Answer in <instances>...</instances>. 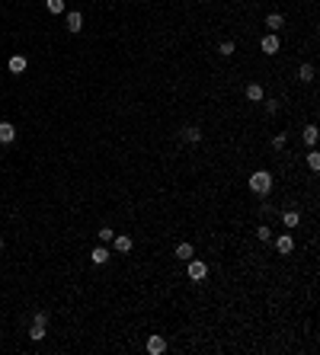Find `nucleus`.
<instances>
[{
    "label": "nucleus",
    "instance_id": "nucleus-25",
    "mask_svg": "<svg viewBox=\"0 0 320 355\" xmlns=\"http://www.w3.org/2000/svg\"><path fill=\"white\" fill-rule=\"evenodd\" d=\"M112 237H115V234H112V227H103V231H99V240H103V243H109Z\"/></svg>",
    "mask_w": 320,
    "mask_h": 355
},
{
    "label": "nucleus",
    "instance_id": "nucleus-24",
    "mask_svg": "<svg viewBox=\"0 0 320 355\" xmlns=\"http://www.w3.org/2000/svg\"><path fill=\"white\" fill-rule=\"evenodd\" d=\"M32 323H42V326H48V314H45V310H36V317H32Z\"/></svg>",
    "mask_w": 320,
    "mask_h": 355
},
{
    "label": "nucleus",
    "instance_id": "nucleus-18",
    "mask_svg": "<svg viewBox=\"0 0 320 355\" xmlns=\"http://www.w3.org/2000/svg\"><path fill=\"white\" fill-rule=\"evenodd\" d=\"M45 10L52 16H58V13H64V0H45Z\"/></svg>",
    "mask_w": 320,
    "mask_h": 355
},
{
    "label": "nucleus",
    "instance_id": "nucleus-10",
    "mask_svg": "<svg viewBox=\"0 0 320 355\" xmlns=\"http://www.w3.org/2000/svg\"><path fill=\"white\" fill-rule=\"evenodd\" d=\"M173 256H176V259H183V263H189L192 256H196V247H192V243H179V247L173 250Z\"/></svg>",
    "mask_w": 320,
    "mask_h": 355
},
{
    "label": "nucleus",
    "instance_id": "nucleus-6",
    "mask_svg": "<svg viewBox=\"0 0 320 355\" xmlns=\"http://www.w3.org/2000/svg\"><path fill=\"white\" fill-rule=\"evenodd\" d=\"M13 141H16V125L0 122V144H13Z\"/></svg>",
    "mask_w": 320,
    "mask_h": 355
},
{
    "label": "nucleus",
    "instance_id": "nucleus-15",
    "mask_svg": "<svg viewBox=\"0 0 320 355\" xmlns=\"http://www.w3.org/2000/svg\"><path fill=\"white\" fill-rule=\"evenodd\" d=\"M282 224L288 227V231H295L298 224H301V215H298V211H285V215H282Z\"/></svg>",
    "mask_w": 320,
    "mask_h": 355
},
{
    "label": "nucleus",
    "instance_id": "nucleus-5",
    "mask_svg": "<svg viewBox=\"0 0 320 355\" xmlns=\"http://www.w3.org/2000/svg\"><path fill=\"white\" fill-rule=\"evenodd\" d=\"M7 68H10V74H26L29 61H26V54H13V58L7 61Z\"/></svg>",
    "mask_w": 320,
    "mask_h": 355
},
{
    "label": "nucleus",
    "instance_id": "nucleus-21",
    "mask_svg": "<svg viewBox=\"0 0 320 355\" xmlns=\"http://www.w3.org/2000/svg\"><path fill=\"white\" fill-rule=\"evenodd\" d=\"M307 167H311V170H320V154H317V151L307 154Z\"/></svg>",
    "mask_w": 320,
    "mask_h": 355
},
{
    "label": "nucleus",
    "instance_id": "nucleus-1",
    "mask_svg": "<svg viewBox=\"0 0 320 355\" xmlns=\"http://www.w3.org/2000/svg\"><path fill=\"white\" fill-rule=\"evenodd\" d=\"M272 173L269 170H256V173H250V192H256V195H269L272 192Z\"/></svg>",
    "mask_w": 320,
    "mask_h": 355
},
{
    "label": "nucleus",
    "instance_id": "nucleus-20",
    "mask_svg": "<svg viewBox=\"0 0 320 355\" xmlns=\"http://www.w3.org/2000/svg\"><path fill=\"white\" fill-rule=\"evenodd\" d=\"M256 237L259 240H272V227H269V224H259V227H256Z\"/></svg>",
    "mask_w": 320,
    "mask_h": 355
},
{
    "label": "nucleus",
    "instance_id": "nucleus-16",
    "mask_svg": "<svg viewBox=\"0 0 320 355\" xmlns=\"http://www.w3.org/2000/svg\"><path fill=\"white\" fill-rule=\"evenodd\" d=\"M298 77L304 80V84H311L314 80V64H301V68H298Z\"/></svg>",
    "mask_w": 320,
    "mask_h": 355
},
{
    "label": "nucleus",
    "instance_id": "nucleus-3",
    "mask_svg": "<svg viewBox=\"0 0 320 355\" xmlns=\"http://www.w3.org/2000/svg\"><path fill=\"white\" fill-rule=\"evenodd\" d=\"M163 352H167V339L160 333H151L147 336V355H163Z\"/></svg>",
    "mask_w": 320,
    "mask_h": 355
},
{
    "label": "nucleus",
    "instance_id": "nucleus-22",
    "mask_svg": "<svg viewBox=\"0 0 320 355\" xmlns=\"http://www.w3.org/2000/svg\"><path fill=\"white\" fill-rule=\"evenodd\" d=\"M234 51H237V45H234L231 39H228V42H221V54H224V58H231Z\"/></svg>",
    "mask_w": 320,
    "mask_h": 355
},
{
    "label": "nucleus",
    "instance_id": "nucleus-11",
    "mask_svg": "<svg viewBox=\"0 0 320 355\" xmlns=\"http://www.w3.org/2000/svg\"><path fill=\"white\" fill-rule=\"evenodd\" d=\"M84 29V16L77 13V10H71L68 13V32H80Z\"/></svg>",
    "mask_w": 320,
    "mask_h": 355
},
{
    "label": "nucleus",
    "instance_id": "nucleus-9",
    "mask_svg": "<svg viewBox=\"0 0 320 355\" xmlns=\"http://www.w3.org/2000/svg\"><path fill=\"white\" fill-rule=\"evenodd\" d=\"M275 250H279L282 256H288L291 250H295V240H291L288 234H282V237H275Z\"/></svg>",
    "mask_w": 320,
    "mask_h": 355
},
{
    "label": "nucleus",
    "instance_id": "nucleus-17",
    "mask_svg": "<svg viewBox=\"0 0 320 355\" xmlns=\"http://www.w3.org/2000/svg\"><path fill=\"white\" fill-rule=\"evenodd\" d=\"M29 339L42 342V339H45V326H42V323H32V326H29Z\"/></svg>",
    "mask_w": 320,
    "mask_h": 355
},
{
    "label": "nucleus",
    "instance_id": "nucleus-14",
    "mask_svg": "<svg viewBox=\"0 0 320 355\" xmlns=\"http://www.w3.org/2000/svg\"><path fill=\"white\" fill-rule=\"evenodd\" d=\"M247 100H250V102H259V100H263V86H259V84H247Z\"/></svg>",
    "mask_w": 320,
    "mask_h": 355
},
{
    "label": "nucleus",
    "instance_id": "nucleus-7",
    "mask_svg": "<svg viewBox=\"0 0 320 355\" xmlns=\"http://www.w3.org/2000/svg\"><path fill=\"white\" fill-rule=\"evenodd\" d=\"M112 247L119 250V253H131V247H135V240H131L128 234H119V237H112Z\"/></svg>",
    "mask_w": 320,
    "mask_h": 355
},
{
    "label": "nucleus",
    "instance_id": "nucleus-8",
    "mask_svg": "<svg viewBox=\"0 0 320 355\" xmlns=\"http://www.w3.org/2000/svg\"><path fill=\"white\" fill-rule=\"evenodd\" d=\"M90 259H93V266H106L109 259H112V253H109L106 247H93V253H90Z\"/></svg>",
    "mask_w": 320,
    "mask_h": 355
},
{
    "label": "nucleus",
    "instance_id": "nucleus-12",
    "mask_svg": "<svg viewBox=\"0 0 320 355\" xmlns=\"http://www.w3.org/2000/svg\"><path fill=\"white\" fill-rule=\"evenodd\" d=\"M266 26H269V32H279V29L285 26V16H282V13H269V16H266Z\"/></svg>",
    "mask_w": 320,
    "mask_h": 355
},
{
    "label": "nucleus",
    "instance_id": "nucleus-13",
    "mask_svg": "<svg viewBox=\"0 0 320 355\" xmlns=\"http://www.w3.org/2000/svg\"><path fill=\"white\" fill-rule=\"evenodd\" d=\"M183 138L189 141V144H198V141H202V128H196V125H186V128H183Z\"/></svg>",
    "mask_w": 320,
    "mask_h": 355
},
{
    "label": "nucleus",
    "instance_id": "nucleus-19",
    "mask_svg": "<svg viewBox=\"0 0 320 355\" xmlns=\"http://www.w3.org/2000/svg\"><path fill=\"white\" fill-rule=\"evenodd\" d=\"M304 144H317V128H314V125H307V128H304Z\"/></svg>",
    "mask_w": 320,
    "mask_h": 355
},
{
    "label": "nucleus",
    "instance_id": "nucleus-2",
    "mask_svg": "<svg viewBox=\"0 0 320 355\" xmlns=\"http://www.w3.org/2000/svg\"><path fill=\"white\" fill-rule=\"evenodd\" d=\"M186 272H189L192 282H205V278H208V266L202 263V259H196V256H192L189 263H186Z\"/></svg>",
    "mask_w": 320,
    "mask_h": 355
},
{
    "label": "nucleus",
    "instance_id": "nucleus-4",
    "mask_svg": "<svg viewBox=\"0 0 320 355\" xmlns=\"http://www.w3.org/2000/svg\"><path fill=\"white\" fill-rule=\"evenodd\" d=\"M259 48H263V54H275L279 48H282V42H279V35H275V32H269V35H263Z\"/></svg>",
    "mask_w": 320,
    "mask_h": 355
},
{
    "label": "nucleus",
    "instance_id": "nucleus-26",
    "mask_svg": "<svg viewBox=\"0 0 320 355\" xmlns=\"http://www.w3.org/2000/svg\"><path fill=\"white\" fill-rule=\"evenodd\" d=\"M0 250H3V237H0Z\"/></svg>",
    "mask_w": 320,
    "mask_h": 355
},
{
    "label": "nucleus",
    "instance_id": "nucleus-23",
    "mask_svg": "<svg viewBox=\"0 0 320 355\" xmlns=\"http://www.w3.org/2000/svg\"><path fill=\"white\" fill-rule=\"evenodd\" d=\"M285 144H288V138H285V135H275V138H272V147H275V151H285Z\"/></svg>",
    "mask_w": 320,
    "mask_h": 355
}]
</instances>
